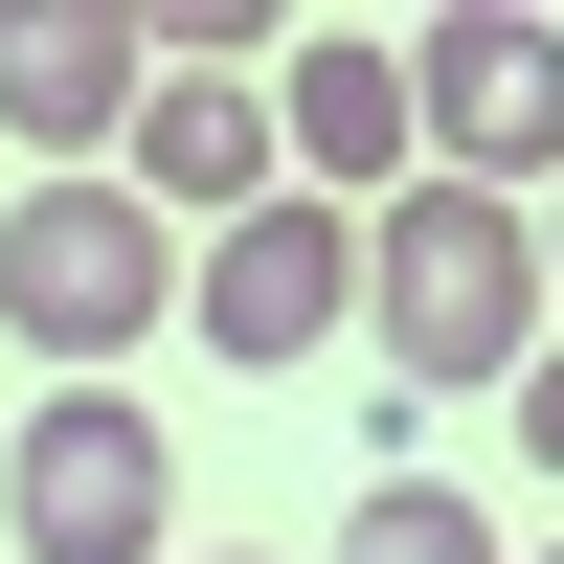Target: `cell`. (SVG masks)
<instances>
[{"instance_id":"3","label":"cell","mask_w":564,"mask_h":564,"mask_svg":"<svg viewBox=\"0 0 564 564\" xmlns=\"http://www.w3.org/2000/svg\"><path fill=\"white\" fill-rule=\"evenodd\" d=\"M0 520H23V564H181V452L135 384H45L23 452H0Z\"/></svg>"},{"instance_id":"11","label":"cell","mask_w":564,"mask_h":564,"mask_svg":"<svg viewBox=\"0 0 564 564\" xmlns=\"http://www.w3.org/2000/svg\"><path fill=\"white\" fill-rule=\"evenodd\" d=\"M542 294H564V204H542Z\"/></svg>"},{"instance_id":"4","label":"cell","mask_w":564,"mask_h":564,"mask_svg":"<svg viewBox=\"0 0 564 564\" xmlns=\"http://www.w3.org/2000/svg\"><path fill=\"white\" fill-rule=\"evenodd\" d=\"M406 135H430V181H475V204L564 181V23H520V0H452V23L406 45Z\"/></svg>"},{"instance_id":"13","label":"cell","mask_w":564,"mask_h":564,"mask_svg":"<svg viewBox=\"0 0 564 564\" xmlns=\"http://www.w3.org/2000/svg\"><path fill=\"white\" fill-rule=\"evenodd\" d=\"M542 564H564V542H542Z\"/></svg>"},{"instance_id":"12","label":"cell","mask_w":564,"mask_h":564,"mask_svg":"<svg viewBox=\"0 0 564 564\" xmlns=\"http://www.w3.org/2000/svg\"><path fill=\"white\" fill-rule=\"evenodd\" d=\"M181 564H249V542H181Z\"/></svg>"},{"instance_id":"8","label":"cell","mask_w":564,"mask_h":564,"mask_svg":"<svg viewBox=\"0 0 564 564\" xmlns=\"http://www.w3.org/2000/svg\"><path fill=\"white\" fill-rule=\"evenodd\" d=\"M271 159H294V204H339V181H430V135H406V45H294L271 68Z\"/></svg>"},{"instance_id":"7","label":"cell","mask_w":564,"mask_h":564,"mask_svg":"<svg viewBox=\"0 0 564 564\" xmlns=\"http://www.w3.org/2000/svg\"><path fill=\"white\" fill-rule=\"evenodd\" d=\"M271 181H294L271 159V68H159L135 90V204L159 226H249Z\"/></svg>"},{"instance_id":"6","label":"cell","mask_w":564,"mask_h":564,"mask_svg":"<svg viewBox=\"0 0 564 564\" xmlns=\"http://www.w3.org/2000/svg\"><path fill=\"white\" fill-rule=\"evenodd\" d=\"M135 90H159V0H0V135H45V159H113Z\"/></svg>"},{"instance_id":"10","label":"cell","mask_w":564,"mask_h":564,"mask_svg":"<svg viewBox=\"0 0 564 564\" xmlns=\"http://www.w3.org/2000/svg\"><path fill=\"white\" fill-rule=\"evenodd\" d=\"M497 406H520V452L564 475V339H542V361H520V384H497Z\"/></svg>"},{"instance_id":"9","label":"cell","mask_w":564,"mask_h":564,"mask_svg":"<svg viewBox=\"0 0 564 564\" xmlns=\"http://www.w3.org/2000/svg\"><path fill=\"white\" fill-rule=\"evenodd\" d=\"M339 564H497V520L452 475H361V520H339Z\"/></svg>"},{"instance_id":"5","label":"cell","mask_w":564,"mask_h":564,"mask_svg":"<svg viewBox=\"0 0 564 564\" xmlns=\"http://www.w3.org/2000/svg\"><path fill=\"white\" fill-rule=\"evenodd\" d=\"M339 316H361V226L294 204V181H271L249 226H204V249H181V339H204V361H316Z\"/></svg>"},{"instance_id":"2","label":"cell","mask_w":564,"mask_h":564,"mask_svg":"<svg viewBox=\"0 0 564 564\" xmlns=\"http://www.w3.org/2000/svg\"><path fill=\"white\" fill-rule=\"evenodd\" d=\"M159 316H181V226L135 204V181H23V204H0V339L23 361L113 384Z\"/></svg>"},{"instance_id":"1","label":"cell","mask_w":564,"mask_h":564,"mask_svg":"<svg viewBox=\"0 0 564 564\" xmlns=\"http://www.w3.org/2000/svg\"><path fill=\"white\" fill-rule=\"evenodd\" d=\"M361 316H384V384H520L542 361V226L475 181H406L361 226Z\"/></svg>"}]
</instances>
